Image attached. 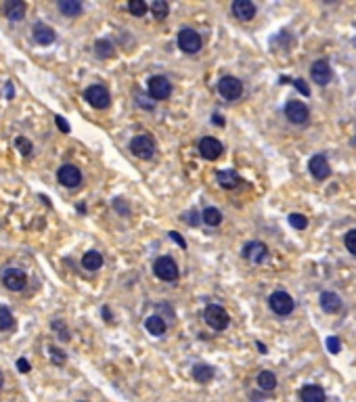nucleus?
Returning a JSON list of instances; mask_svg holds the SVG:
<instances>
[{
  "mask_svg": "<svg viewBox=\"0 0 356 402\" xmlns=\"http://www.w3.org/2000/svg\"><path fill=\"white\" fill-rule=\"evenodd\" d=\"M308 115H310L308 113V107L302 101H287V105H285V117L289 119L292 124H298V126L306 124Z\"/></svg>",
  "mask_w": 356,
  "mask_h": 402,
  "instance_id": "1a4fd4ad",
  "label": "nucleus"
},
{
  "mask_svg": "<svg viewBox=\"0 0 356 402\" xmlns=\"http://www.w3.org/2000/svg\"><path fill=\"white\" fill-rule=\"evenodd\" d=\"M308 170H310V174H312L316 180H325V178L331 176V166H329V162H327L325 155H314V157H310Z\"/></svg>",
  "mask_w": 356,
  "mask_h": 402,
  "instance_id": "ddd939ff",
  "label": "nucleus"
},
{
  "mask_svg": "<svg viewBox=\"0 0 356 402\" xmlns=\"http://www.w3.org/2000/svg\"><path fill=\"white\" fill-rule=\"evenodd\" d=\"M7 95L13 97V86H11V82H9V86H7Z\"/></svg>",
  "mask_w": 356,
  "mask_h": 402,
  "instance_id": "37998d69",
  "label": "nucleus"
},
{
  "mask_svg": "<svg viewBox=\"0 0 356 402\" xmlns=\"http://www.w3.org/2000/svg\"><path fill=\"white\" fill-rule=\"evenodd\" d=\"M153 272H155L157 279H161V281H166V283H172V281L178 279V266H176V262L170 256L157 258L155 264H153Z\"/></svg>",
  "mask_w": 356,
  "mask_h": 402,
  "instance_id": "f03ea898",
  "label": "nucleus"
},
{
  "mask_svg": "<svg viewBox=\"0 0 356 402\" xmlns=\"http://www.w3.org/2000/svg\"><path fill=\"white\" fill-rule=\"evenodd\" d=\"M318 302H320V308H323L325 312H329V314H335V312L342 310V300H340V295H337V293H331V291L320 293Z\"/></svg>",
  "mask_w": 356,
  "mask_h": 402,
  "instance_id": "a211bd4d",
  "label": "nucleus"
},
{
  "mask_svg": "<svg viewBox=\"0 0 356 402\" xmlns=\"http://www.w3.org/2000/svg\"><path fill=\"white\" fill-rule=\"evenodd\" d=\"M296 88L300 90V92H304V95H310V88H308V86H306V82H302V80H296Z\"/></svg>",
  "mask_w": 356,
  "mask_h": 402,
  "instance_id": "ea45409f",
  "label": "nucleus"
},
{
  "mask_svg": "<svg viewBox=\"0 0 356 402\" xmlns=\"http://www.w3.org/2000/svg\"><path fill=\"white\" fill-rule=\"evenodd\" d=\"M130 151L139 157V160H151V157L155 155L157 147H155V141L147 134H141V136H134L130 141Z\"/></svg>",
  "mask_w": 356,
  "mask_h": 402,
  "instance_id": "f257e3e1",
  "label": "nucleus"
},
{
  "mask_svg": "<svg viewBox=\"0 0 356 402\" xmlns=\"http://www.w3.org/2000/svg\"><path fill=\"white\" fill-rule=\"evenodd\" d=\"M147 88H149L151 99L161 101V99H168V97H170V92H172V84H170V80L164 78V76H153V78H149Z\"/></svg>",
  "mask_w": 356,
  "mask_h": 402,
  "instance_id": "9d476101",
  "label": "nucleus"
},
{
  "mask_svg": "<svg viewBox=\"0 0 356 402\" xmlns=\"http://www.w3.org/2000/svg\"><path fill=\"white\" fill-rule=\"evenodd\" d=\"M182 220H184V222H189L191 226H197V224H199V220H197V212H195V209H191L189 214H184V216H182Z\"/></svg>",
  "mask_w": 356,
  "mask_h": 402,
  "instance_id": "e433bc0d",
  "label": "nucleus"
},
{
  "mask_svg": "<svg viewBox=\"0 0 356 402\" xmlns=\"http://www.w3.org/2000/svg\"><path fill=\"white\" fill-rule=\"evenodd\" d=\"M59 11L65 17H78L82 13V5L78 3V0H61V3H59Z\"/></svg>",
  "mask_w": 356,
  "mask_h": 402,
  "instance_id": "393cba45",
  "label": "nucleus"
},
{
  "mask_svg": "<svg viewBox=\"0 0 356 402\" xmlns=\"http://www.w3.org/2000/svg\"><path fill=\"white\" fill-rule=\"evenodd\" d=\"M218 92L226 101H237L243 95V84H241V80H237L233 76H224L218 82Z\"/></svg>",
  "mask_w": 356,
  "mask_h": 402,
  "instance_id": "423d86ee",
  "label": "nucleus"
},
{
  "mask_svg": "<svg viewBox=\"0 0 356 402\" xmlns=\"http://www.w3.org/2000/svg\"><path fill=\"white\" fill-rule=\"evenodd\" d=\"M55 38H57V34H55L53 27H48V25H44V23H38L36 27H34V40H36L40 46L53 44Z\"/></svg>",
  "mask_w": 356,
  "mask_h": 402,
  "instance_id": "f3484780",
  "label": "nucleus"
},
{
  "mask_svg": "<svg viewBox=\"0 0 356 402\" xmlns=\"http://www.w3.org/2000/svg\"><path fill=\"white\" fill-rule=\"evenodd\" d=\"M203 319H206V323H208L212 329H216V331L226 329L229 323H231L229 312H226L224 308L216 306V304H210V306L206 308V314H203Z\"/></svg>",
  "mask_w": 356,
  "mask_h": 402,
  "instance_id": "39448f33",
  "label": "nucleus"
},
{
  "mask_svg": "<svg viewBox=\"0 0 356 402\" xmlns=\"http://www.w3.org/2000/svg\"><path fill=\"white\" fill-rule=\"evenodd\" d=\"M289 224L294 226V229H298V231H304L308 226V218L306 216H302V214H289Z\"/></svg>",
  "mask_w": 356,
  "mask_h": 402,
  "instance_id": "2f4dec72",
  "label": "nucleus"
},
{
  "mask_svg": "<svg viewBox=\"0 0 356 402\" xmlns=\"http://www.w3.org/2000/svg\"><path fill=\"white\" fill-rule=\"evenodd\" d=\"M170 239H174V241L178 243V245H180V248H186V241H184V239L180 237V233H176V231H172V233H170Z\"/></svg>",
  "mask_w": 356,
  "mask_h": 402,
  "instance_id": "a19ab883",
  "label": "nucleus"
},
{
  "mask_svg": "<svg viewBox=\"0 0 356 402\" xmlns=\"http://www.w3.org/2000/svg\"><path fill=\"white\" fill-rule=\"evenodd\" d=\"M7 17L11 21H21L25 17V3L23 0H15V3L7 5Z\"/></svg>",
  "mask_w": 356,
  "mask_h": 402,
  "instance_id": "5701e85b",
  "label": "nucleus"
},
{
  "mask_svg": "<svg viewBox=\"0 0 356 402\" xmlns=\"http://www.w3.org/2000/svg\"><path fill=\"white\" fill-rule=\"evenodd\" d=\"M258 386H260L264 392H273V390L277 388V377H275V373L262 371V373L258 375Z\"/></svg>",
  "mask_w": 356,
  "mask_h": 402,
  "instance_id": "a878e982",
  "label": "nucleus"
},
{
  "mask_svg": "<svg viewBox=\"0 0 356 402\" xmlns=\"http://www.w3.org/2000/svg\"><path fill=\"white\" fill-rule=\"evenodd\" d=\"M193 377H195V381H199V383H208V381L214 379V369H212L210 364H195Z\"/></svg>",
  "mask_w": 356,
  "mask_h": 402,
  "instance_id": "b1692460",
  "label": "nucleus"
},
{
  "mask_svg": "<svg viewBox=\"0 0 356 402\" xmlns=\"http://www.w3.org/2000/svg\"><path fill=\"white\" fill-rule=\"evenodd\" d=\"M128 11L134 17H143L147 13V5L143 3V0H130V3H128Z\"/></svg>",
  "mask_w": 356,
  "mask_h": 402,
  "instance_id": "7c9ffc66",
  "label": "nucleus"
},
{
  "mask_svg": "<svg viewBox=\"0 0 356 402\" xmlns=\"http://www.w3.org/2000/svg\"><path fill=\"white\" fill-rule=\"evenodd\" d=\"M327 350L331 354H337V352L342 350V342L337 339V337H327Z\"/></svg>",
  "mask_w": 356,
  "mask_h": 402,
  "instance_id": "72a5a7b5",
  "label": "nucleus"
},
{
  "mask_svg": "<svg viewBox=\"0 0 356 402\" xmlns=\"http://www.w3.org/2000/svg\"><path fill=\"white\" fill-rule=\"evenodd\" d=\"M168 11H170V7H168L166 0H153V5H151V13H153L155 19H166Z\"/></svg>",
  "mask_w": 356,
  "mask_h": 402,
  "instance_id": "c756f323",
  "label": "nucleus"
},
{
  "mask_svg": "<svg viewBox=\"0 0 356 402\" xmlns=\"http://www.w3.org/2000/svg\"><path fill=\"white\" fill-rule=\"evenodd\" d=\"M3 283L11 291H21L27 285V274L21 268H17V266H7L3 270Z\"/></svg>",
  "mask_w": 356,
  "mask_h": 402,
  "instance_id": "6e6552de",
  "label": "nucleus"
},
{
  "mask_svg": "<svg viewBox=\"0 0 356 402\" xmlns=\"http://www.w3.org/2000/svg\"><path fill=\"white\" fill-rule=\"evenodd\" d=\"M15 327V319H13V312L9 308L0 306V331H9Z\"/></svg>",
  "mask_w": 356,
  "mask_h": 402,
  "instance_id": "c85d7f7f",
  "label": "nucleus"
},
{
  "mask_svg": "<svg viewBox=\"0 0 356 402\" xmlns=\"http://www.w3.org/2000/svg\"><path fill=\"white\" fill-rule=\"evenodd\" d=\"M3 383H5V377H3V373H0V388H3Z\"/></svg>",
  "mask_w": 356,
  "mask_h": 402,
  "instance_id": "c03bdc74",
  "label": "nucleus"
},
{
  "mask_svg": "<svg viewBox=\"0 0 356 402\" xmlns=\"http://www.w3.org/2000/svg\"><path fill=\"white\" fill-rule=\"evenodd\" d=\"M268 256V248L264 245L262 241H249L247 245L243 248V258L253 262V264H260V262H264Z\"/></svg>",
  "mask_w": 356,
  "mask_h": 402,
  "instance_id": "2eb2a0df",
  "label": "nucleus"
},
{
  "mask_svg": "<svg viewBox=\"0 0 356 402\" xmlns=\"http://www.w3.org/2000/svg\"><path fill=\"white\" fill-rule=\"evenodd\" d=\"M17 147L21 149V153H23V155H29V153H31V143H29V141H25L23 136L17 138Z\"/></svg>",
  "mask_w": 356,
  "mask_h": 402,
  "instance_id": "f704fd0d",
  "label": "nucleus"
},
{
  "mask_svg": "<svg viewBox=\"0 0 356 402\" xmlns=\"http://www.w3.org/2000/svg\"><path fill=\"white\" fill-rule=\"evenodd\" d=\"M145 327H147V331L151 335H155V337H159V335H164L166 333V323H164V319L161 317H157V314H153V317H149L147 321H145Z\"/></svg>",
  "mask_w": 356,
  "mask_h": 402,
  "instance_id": "412c9836",
  "label": "nucleus"
},
{
  "mask_svg": "<svg viewBox=\"0 0 356 402\" xmlns=\"http://www.w3.org/2000/svg\"><path fill=\"white\" fill-rule=\"evenodd\" d=\"M201 44H203V40H201V36H199L195 29H191V27L180 29V34H178V46H180L182 52H186V55H195V52L201 50Z\"/></svg>",
  "mask_w": 356,
  "mask_h": 402,
  "instance_id": "20e7f679",
  "label": "nucleus"
},
{
  "mask_svg": "<svg viewBox=\"0 0 356 402\" xmlns=\"http://www.w3.org/2000/svg\"><path fill=\"white\" fill-rule=\"evenodd\" d=\"M214 124H218V126H224V119H222V115H214Z\"/></svg>",
  "mask_w": 356,
  "mask_h": 402,
  "instance_id": "79ce46f5",
  "label": "nucleus"
},
{
  "mask_svg": "<svg viewBox=\"0 0 356 402\" xmlns=\"http://www.w3.org/2000/svg\"><path fill=\"white\" fill-rule=\"evenodd\" d=\"M344 243H346V250H348L350 254H354V256H356V229H352V231H348V233H346Z\"/></svg>",
  "mask_w": 356,
  "mask_h": 402,
  "instance_id": "473e14b6",
  "label": "nucleus"
},
{
  "mask_svg": "<svg viewBox=\"0 0 356 402\" xmlns=\"http://www.w3.org/2000/svg\"><path fill=\"white\" fill-rule=\"evenodd\" d=\"M231 11L239 21H249L256 17V7H253V3H249V0H235Z\"/></svg>",
  "mask_w": 356,
  "mask_h": 402,
  "instance_id": "dca6fc26",
  "label": "nucleus"
},
{
  "mask_svg": "<svg viewBox=\"0 0 356 402\" xmlns=\"http://www.w3.org/2000/svg\"><path fill=\"white\" fill-rule=\"evenodd\" d=\"M84 97H86V101L92 105L94 109H105V107H109V103H111L109 90L105 88V86H101V84H92L90 88H86Z\"/></svg>",
  "mask_w": 356,
  "mask_h": 402,
  "instance_id": "0eeeda50",
  "label": "nucleus"
},
{
  "mask_svg": "<svg viewBox=\"0 0 356 402\" xmlns=\"http://www.w3.org/2000/svg\"><path fill=\"white\" fill-rule=\"evenodd\" d=\"M201 220L208 226H218L220 222H222V214H220V209H216V207H206L203 214H201Z\"/></svg>",
  "mask_w": 356,
  "mask_h": 402,
  "instance_id": "bb28decb",
  "label": "nucleus"
},
{
  "mask_svg": "<svg viewBox=\"0 0 356 402\" xmlns=\"http://www.w3.org/2000/svg\"><path fill=\"white\" fill-rule=\"evenodd\" d=\"M199 155L203 157V160H218L220 155H222V145H220V141H216L214 136H206L199 141Z\"/></svg>",
  "mask_w": 356,
  "mask_h": 402,
  "instance_id": "f8f14e48",
  "label": "nucleus"
},
{
  "mask_svg": "<svg viewBox=\"0 0 356 402\" xmlns=\"http://www.w3.org/2000/svg\"><path fill=\"white\" fill-rule=\"evenodd\" d=\"M17 369H19L21 373H29L31 366H29V362L25 358H19V360H17Z\"/></svg>",
  "mask_w": 356,
  "mask_h": 402,
  "instance_id": "58836bf2",
  "label": "nucleus"
},
{
  "mask_svg": "<svg viewBox=\"0 0 356 402\" xmlns=\"http://www.w3.org/2000/svg\"><path fill=\"white\" fill-rule=\"evenodd\" d=\"M94 52H96V57H101V59H109V57H113L115 48H113V44L109 40H96L94 42Z\"/></svg>",
  "mask_w": 356,
  "mask_h": 402,
  "instance_id": "cd10ccee",
  "label": "nucleus"
},
{
  "mask_svg": "<svg viewBox=\"0 0 356 402\" xmlns=\"http://www.w3.org/2000/svg\"><path fill=\"white\" fill-rule=\"evenodd\" d=\"M55 124H57V128H59V130H63V132H70V130H72V128H70V124L65 121V117H61V115H57V117H55Z\"/></svg>",
  "mask_w": 356,
  "mask_h": 402,
  "instance_id": "4c0bfd02",
  "label": "nucleus"
},
{
  "mask_svg": "<svg viewBox=\"0 0 356 402\" xmlns=\"http://www.w3.org/2000/svg\"><path fill=\"white\" fill-rule=\"evenodd\" d=\"M216 180H218V184H220V187H224V189H235L237 184L241 182L239 174H237V172H233V170H224V172H218Z\"/></svg>",
  "mask_w": 356,
  "mask_h": 402,
  "instance_id": "aec40b11",
  "label": "nucleus"
},
{
  "mask_svg": "<svg viewBox=\"0 0 356 402\" xmlns=\"http://www.w3.org/2000/svg\"><path fill=\"white\" fill-rule=\"evenodd\" d=\"M82 266L86 270H99L101 266H103V256H101L99 252H86L82 258Z\"/></svg>",
  "mask_w": 356,
  "mask_h": 402,
  "instance_id": "4be33fe9",
  "label": "nucleus"
},
{
  "mask_svg": "<svg viewBox=\"0 0 356 402\" xmlns=\"http://www.w3.org/2000/svg\"><path fill=\"white\" fill-rule=\"evenodd\" d=\"M57 178H59V182H61L63 187L76 189V187H80V182H82V172H80V168H76L74 164H65V166L59 168Z\"/></svg>",
  "mask_w": 356,
  "mask_h": 402,
  "instance_id": "9b49d317",
  "label": "nucleus"
},
{
  "mask_svg": "<svg viewBox=\"0 0 356 402\" xmlns=\"http://www.w3.org/2000/svg\"><path fill=\"white\" fill-rule=\"evenodd\" d=\"M300 398L302 402H325V392L320 386H314V383H310V386H304L302 392H300Z\"/></svg>",
  "mask_w": 356,
  "mask_h": 402,
  "instance_id": "6ab92c4d",
  "label": "nucleus"
},
{
  "mask_svg": "<svg viewBox=\"0 0 356 402\" xmlns=\"http://www.w3.org/2000/svg\"><path fill=\"white\" fill-rule=\"evenodd\" d=\"M310 78H312V82H316V84H320V86H325V84H329L331 78H333V69L329 67V63H327L325 59L314 61L312 67H310Z\"/></svg>",
  "mask_w": 356,
  "mask_h": 402,
  "instance_id": "4468645a",
  "label": "nucleus"
},
{
  "mask_svg": "<svg viewBox=\"0 0 356 402\" xmlns=\"http://www.w3.org/2000/svg\"><path fill=\"white\" fill-rule=\"evenodd\" d=\"M268 306L275 314H279V317H287V314H292L296 304H294V298L287 291H275L268 298Z\"/></svg>",
  "mask_w": 356,
  "mask_h": 402,
  "instance_id": "7ed1b4c3",
  "label": "nucleus"
},
{
  "mask_svg": "<svg viewBox=\"0 0 356 402\" xmlns=\"http://www.w3.org/2000/svg\"><path fill=\"white\" fill-rule=\"evenodd\" d=\"M50 356H53V362L55 364H63L65 362V354L61 350H57V348H50Z\"/></svg>",
  "mask_w": 356,
  "mask_h": 402,
  "instance_id": "c9c22d12",
  "label": "nucleus"
}]
</instances>
